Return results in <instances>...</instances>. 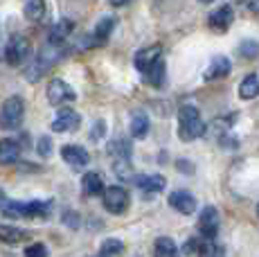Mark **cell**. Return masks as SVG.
I'll return each mask as SVG.
<instances>
[{
  "label": "cell",
  "instance_id": "9c48e42d",
  "mask_svg": "<svg viewBox=\"0 0 259 257\" xmlns=\"http://www.w3.org/2000/svg\"><path fill=\"white\" fill-rule=\"evenodd\" d=\"M232 21H235V9H232L230 5L219 7L217 12H212L210 18H207V23H210V27L214 32H226V29L232 25Z\"/></svg>",
  "mask_w": 259,
  "mask_h": 257
},
{
  "label": "cell",
  "instance_id": "83f0119b",
  "mask_svg": "<svg viewBox=\"0 0 259 257\" xmlns=\"http://www.w3.org/2000/svg\"><path fill=\"white\" fill-rule=\"evenodd\" d=\"M239 54H241L243 59H255V57H259V43L257 41H243L241 46H239Z\"/></svg>",
  "mask_w": 259,
  "mask_h": 257
},
{
  "label": "cell",
  "instance_id": "4dcf8cb0",
  "mask_svg": "<svg viewBox=\"0 0 259 257\" xmlns=\"http://www.w3.org/2000/svg\"><path fill=\"white\" fill-rule=\"evenodd\" d=\"M104 133H106V122H95V126H93V133H91V138L93 140H99V138L104 136Z\"/></svg>",
  "mask_w": 259,
  "mask_h": 257
},
{
  "label": "cell",
  "instance_id": "277c9868",
  "mask_svg": "<svg viewBox=\"0 0 259 257\" xmlns=\"http://www.w3.org/2000/svg\"><path fill=\"white\" fill-rule=\"evenodd\" d=\"M29 52H32V48H29L27 36L16 34V36L9 38L7 48H5V59H7L9 66H21L25 59L29 57Z\"/></svg>",
  "mask_w": 259,
  "mask_h": 257
},
{
  "label": "cell",
  "instance_id": "5bb4252c",
  "mask_svg": "<svg viewBox=\"0 0 259 257\" xmlns=\"http://www.w3.org/2000/svg\"><path fill=\"white\" fill-rule=\"evenodd\" d=\"M158 57H162L160 46H151V48H144V50L138 52V54H136V61H133V63H136V68L144 75V72L151 68V63L156 61Z\"/></svg>",
  "mask_w": 259,
  "mask_h": 257
},
{
  "label": "cell",
  "instance_id": "2e32d148",
  "mask_svg": "<svg viewBox=\"0 0 259 257\" xmlns=\"http://www.w3.org/2000/svg\"><path fill=\"white\" fill-rule=\"evenodd\" d=\"M21 156V147H18L16 140H0V165H14Z\"/></svg>",
  "mask_w": 259,
  "mask_h": 257
},
{
  "label": "cell",
  "instance_id": "7a4b0ae2",
  "mask_svg": "<svg viewBox=\"0 0 259 257\" xmlns=\"http://www.w3.org/2000/svg\"><path fill=\"white\" fill-rule=\"evenodd\" d=\"M23 117H25V104L18 95L7 97L0 106V128L3 131H14L23 124Z\"/></svg>",
  "mask_w": 259,
  "mask_h": 257
},
{
  "label": "cell",
  "instance_id": "e575fe53",
  "mask_svg": "<svg viewBox=\"0 0 259 257\" xmlns=\"http://www.w3.org/2000/svg\"><path fill=\"white\" fill-rule=\"evenodd\" d=\"M201 3H214V0H201Z\"/></svg>",
  "mask_w": 259,
  "mask_h": 257
},
{
  "label": "cell",
  "instance_id": "30bf717a",
  "mask_svg": "<svg viewBox=\"0 0 259 257\" xmlns=\"http://www.w3.org/2000/svg\"><path fill=\"white\" fill-rule=\"evenodd\" d=\"M138 185V190L144 192L147 196H153V194H160L162 190H165L167 185V179L160 174H151V176H136V181H133Z\"/></svg>",
  "mask_w": 259,
  "mask_h": 257
},
{
  "label": "cell",
  "instance_id": "7402d4cb",
  "mask_svg": "<svg viewBox=\"0 0 259 257\" xmlns=\"http://www.w3.org/2000/svg\"><path fill=\"white\" fill-rule=\"evenodd\" d=\"M239 95H241L243 100H255V97L259 95V77L248 75L246 79H243L241 86H239Z\"/></svg>",
  "mask_w": 259,
  "mask_h": 257
},
{
  "label": "cell",
  "instance_id": "4fadbf2b",
  "mask_svg": "<svg viewBox=\"0 0 259 257\" xmlns=\"http://www.w3.org/2000/svg\"><path fill=\"white\" fill-rule=\"evenodd\" d=\"M165 75H167L165 59L158 57L156 61L151 63V68H149V70L144 72V79H147L149 86H153V88H162V86H165Z\"/></svg>",
  "mask_w": 259,
  "mask_h": 257
},
{
  "label": "cell",
  "instance_id": "d4e9b609",
  "mask_svg": "<svg viewBox=\"0 0 259 257\" xmlns=\"http://www.w3.org/2000/svg\"><path fill=\"white\" fill-rule=\"evenodd\" d=\"M115 176L122 181H136V174H133V167L128 162V158H117L115 160Z\"/></svg>",
  "mask_w": 259,
  "mask_h": 257
},
{
  "label": "cell",
  "instance_id": "d6986e66",
  "mask_svg": "<svg viewBox=\"0 0 259 257\" xmlns=\"http://www.w3.org/2000/svg\"><path fill=\"white\" fill-rule=\"evenodd\" d=\"M23 14H25V18H27V21L38 23L43 16H46V3H43V0H25Z\"/></svg>",
  "mask_w": 259,
  "mask_h": 257
},
{
  "label": "cell",
  "instance_id": "f1b7e54d",
  "mask_svg": "<svg viewBox=\"0 0 259 257\" xmlns=\"http://www.w3.org/2000/svg\"><path fill=\"white\" fill-rule=\"evenodd\" d=\"M36 151H38V154H41L43 158H48L50 154H52V142H50V138H48V136L38 138V142H36Z\"/></svg>",
  "mask_w": 259,
  "mask_h": 257
},
{
  "label": "cell",
  "instance_id": "4316f807",
  "mask_svg": "<svg viewBox=\"0 0 259 257\" xmlns=\"http://www.w3.org/2000/svg\"><path fill=\"white\" fill-rule=\"evenodd\" d=\"M124 250V244L115 237H108L104 239V244L99 246V255H119Z\"/></svg>",
  "mask_w": 259,
  "mask_h": 257
},
{
  "label": "cell",
  "instance_id": "484cf974",
  "mask_svg": "<svg viewBox=\"0 0 259 257\" xmlns=\"http://www.w3.org/2000/svg\"><path fill=\"white\" fill-rule=\"evenodd\" d=\"M153 250H156L158 255H162V257H171V255L178 253L176 244H174L169 237H158V239H156V246H153Z\"/></svg>",
  "mask_w": 259,
  "mask_h": 257
},
{
  "label": "cell",
  "instance_id": "f546056e",
  "mask_svg": "<svg viewBox=\"0 0 259 257\" xmlns=\"http://www.w3.org/2000/svg\"><path fill=\"white\" fill-rule=\"evenodd\" d=\"M25 255L27 257H46L48 255V248L43 244H32L25 248Z\"/></svg>",
  "mask_w": 259,
  "mask_h": 257
},
{
  "label": "cell",
  "instance_id": "8fae6325",
  "mask_svg": "<svg viewBox=\"0 0 259 257\" xmlns=\"http://www.w3.org/2000/svg\"><path fill=\"white\" fill-rule=\"evenodd\" d=\"M169 205L176 212H181V215H192V212L196 210V199H194V194H189V192L178 190V192L169 194Z\"/></svg>",
  "mask_w": 259,
  "mask_h": 257
},
{
  "label": "cell",
  "instance_id": "1f68e13d",
  "mask_svg": "<svg viewBox=\"0 0 259 257\" xmlns=\"http://www.w3.org/2000/svg\"><path fill=\"white\" fill-rule=\"evenodd\" d=\"M131 0H111V5L113 7H124V5H128Z\"/></svg>",
  "mask_w": 259,
  "mask_h": 257
},
{
  "label": "cell",
  "instance_id": "d6a6232c",
  "mask_svg": "<svg viewBox=\"0 0 259 257\" xmlns=\"http://www.w3.org/2000/svg\"><path fill=\"white\" fill-rule=\"evenodd\" d=\"M250 12L252 14H259V0H252V3H250Z\"/></svg>",
  "mask_w": 259,
  "mask_h": 257
},
{
  "label": "cell",
  "instance_id": "7c38bea8",
  "mask_svg": "<svg viewBox=\"0 0 259 257\" xmlns=\"http://www.w3.org/2000/svg\"><path fill=\"white\" fill-rule=\"evenodd\" d=\"M74 29V23L63 18V21H57L52 27H50V36H48V43H54V46H63L68 41V36L72 34Z\"/></svg>",
  "mask_w": 259,
  "mask_h": 257
},
{
  "label": "cell",
  "instance_id": "cb8c5ba5",
  "mask_svg": "<svg viewBox=\"0 0 259 257\" xmlns=\"http://www.w3.org/2000/svg\"><path fill=\"white\" fill-rule=\"evenodd\" d=\"M52 212V201H29V217L34 219H46Z\"/></svg>",
  "mask_w": 259,
  "mask_h": 257
},
{
  "label": "cell",
  "instance_id": "e0dca14e",
  "mask_svg": "<svg viewBox=\"0 0 259 257\" xmlns=\"http://www.w3.org/2000/svg\"><path fill=\"white\" fill-rule=\"evenodd\" d=\"M128 131H131L133 138H138V140H142V138H147L149 133V117L144 111H136L131 115V122H128Z\"/></svg>",
  "mask_w": 259,
  "mask_h": 257
},
{
  "label": "cell",
  "instance_id": "5b68a950",
  "mask_svg": "<svg viewBox=\"0 0 259 257\" xmlns=\"http://www.w3.org/2000/svg\"><path fill=\"white\" fill-rule=\"evenodd\" d=\"M74 91L70 86H68L66 81H61V79H52L48 86V102L52 104V106H61V104L66 102H72L74 100Z\"/></svg>",
  "mask_w": 259,
  "mask_h": 257
},
{
  "label": "cell",
  "instance_id": "836d02e7",
  "mask_svg": "<svg viewBox=\"0 0 259 257\" xmlns=\"http://www.w3.org/2000/svg\"><path fill=\"white\" fill-rule=\"evenodd\" d=\"M3 203H5V192L0 190V205H3Z\"/></svg>",
  "mask_w": 259,
  "mask_h": 257
},
{
  "label": "cell",
  "instance_id": "d590c367",
  "mask_svg": "<svg viewBox=\"0 0 259 257\" xmlns=\"http://www.w3.org/2000/svg\"><path fill=\"white\" fill-rule=\"evenodd\" d=\"M257 215H259V205H257Z\"/></svg>",
  "mask_w": 259,
  "mask_h": 257
},
{
  "label": "cell",
  "instance_id": "44dd1931",
  "mask_svg": "<svg viewBox=\"0 0 259 257\" xmlns=\"http://www.w3.org/2000/svg\"><path fill=\"white\" fill-rule=\"evenodd\" d=\"M29 232L21 230V228H14V226H0V241L3 244H18L23 239H29Z\"/></svg>",
  "mask_w": 259,
  "mask_h": 257
},
{
  "label": "cell",
  "instance_id": "603a6c76",
  "mask_svg": "<svg viewBox=\"0 0 259 257\" xmlns=\"http://www.w3.org/2000/svg\"><path fill=\"white\" fill-rule=\"evenodd\" d=\"M113 27H115V18H113V16L102 18V21H99V25H97V29H95V32H93L95 41H97V43H104L108 36H111Z\"/></svg>",
  "mask_w": 259,
  "mask_h": 257
},
{
  "label": "cell",
  "instance_id": "52a82bcc",
  "mask_svg": "<svg viewBox=\"0 0 259 257\" xmlns=\"http://www.w3.org/2000/svg\"><path fill=\"white\" fill-rule=\"evenodd\" d=\"M198 232H201V237H205V239H214V237H217V232H219V212H217V207L207 205L205 210L201 212Z\"/></svg>",
  "mask_w": 259,
  "mask_h": 257
},
{
  "label": "cell",
  "instance_id": "3957f363",
  "mask_svg": "<svg viewBox=\"0 0 259 257\" xmlns=\"http://www.w3.org/2000/svg\"><path fill=\"white\" fill-rule=\"evenodd\" d=\"M102 201H104V207H106L111 215H124L128 210V203H131V196L124 187L119 185H111L102 192Z\"/></svg>",
  "mask_w": 259,
  "mask_h": 257
},
{
  "label": "cell",
  "instance_id": "ba28073f",
  "mask_svg": "<svg viewBox=\"0 0 259 257\" xmlns=\"http://www.w3.org/2000/svg\"><path fill=\"white\" fill-rule=\"evenodd\" d=\"M61 158L72 167V169H83V167L88 165V160H91L88 151L81 149L79 145H66V147H61Z\"/></svg>",
  "mask_w": 259,
  "mask_h": 257
},
{
  "label": "cell",
  "instance_id": "ac0fdd59",
  "mask_svg": "<svg viewBox=\"0 0 259 257\" xmlns=\"http://www.w3.org/2000/svg\"><path fill=\"white\" fill-rule=\"evenodd\" d=\"M5 217H14V219H25L29 217V201H5L0 205Z\"/></svg>",
  "mask_w": 259,
  "mask_h": 257
},
{
  "label": "cell",
  "instance_id": "8992f818",
  "mask_svg": "<svg viewBox=\"0 0 259 257\" xmlns=\"http://www.w3.org/2000/svg\"><path fill=\"white\" fill-rule=\"evenodd\" d=\"M79 124H81V117H79L77 111H72V108H61L52 122V131L70 133V131H77Z\"/></svg>",
  "mask_w": 259,
  "mask_h": 257
},
{
  "label": "cell",
  "instance_id": "ffe728a7",
  "mask_svg": "<svg viewBox=\"0 0 259 257\" xmlns=\"http://www.w3.org/2000/svg\"><path fill=\"white\" fill-rule=\"evenodd\" d=\"M81 185H83V194H88V196H97V194H102V192L106 190V187H104L102 176L95 174V172H88V174L83 176Z\"/></svg>",
  "mask_w": 259,
  "mask_h": 257
},
{
  "label": "cell",
  "instance_id": "6da1fadb",
  "mask_svg": "<svg viewBox=\"0 0 259 257\" xmlns=\"http://www.w3.org/2000/svg\"><path fill=\"white\" fill-rule=\"evenodd\" d=\"M203 133H205V124L198 115V108L183 106L181 113H178V136H181V140L192 142L196 138H201Z\"/></svg>",
  "mask_w": 259,
  "mask_h": 257
},
{
  "label": "cell",
  "instance_id": "9a60e30c",
  "mask_svg": "<svg viewBox=\"0 0 259 257\" xmlns=\"http://www.w3.org/2000/svg\"><path fill=\"white\" fill-rule=\"evenodd\" d=\"M230 59H226V57H217V59H212V63L207 66V70H205V79L207 81H214V79H223V77H228L230 75Z\"/></svg>",
  "mask_w": 259,
  "mask_h": 257
}]
</instances>
